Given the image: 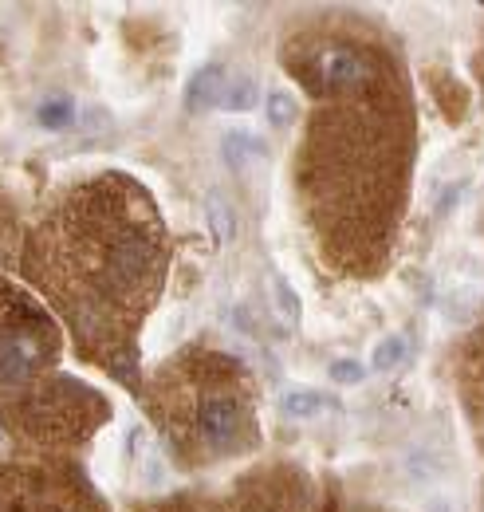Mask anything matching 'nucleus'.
Here are the masks:
<instances>
[{
    "instance_id": "obj_1",
    "label": "nucleus",
    "mask_w": 484,
    "mask_h": 512,
    "mask_svg": "<svg viewBox=\"0 0 484 512\" xmlns=\"http://www.w3.org/2000/svg\"><path fill=\"white\" fill-rule=\"evenodd\" d=\"M292 67L307 79L311 91H347L370 83L374 67L363 52L347 44H319L315 52H303V60H292Z\"/></svg>"
},
{
    "instance_id": "obj_2",
    "label": "nucleus",
    "mask_w": 484,
    "mask_h": 512,
    "mask_svg": "<svg viewBox=\"0 0 484 512\" xmlns=\"http://www.w3.org/2000/svg\"><path fill=\"white\" fill-rule=\"evenodd\" d=\"M197 434L213 453H237L252 434V422L244 414L241 398L233 394H205L197 410Z\"/></svg>"
},
{
    "instance_id": "obj_3",
    "label": "nucleus",
    "mask_w": 484,
    "mask_h": 512,
    "mask_svg": "<svg viewBox=\"0 0 484 512\" xmlns=\"http://www.w3.org/2000/svg\"><path fill=\"white\" fill-rule=\"evenodd\" d=\"M48 359V335L32 327H12L0 335V383H24Z\"/></svg>"
},
{
    "instance_id": "obj_4",
    "label": "nucleus",
    "mask_w": 484,
    "mask_h": 512,
    "mask_svg": "<svg viewBox=\"0 0 484 512\" xmlns=\"http://www.w3.org/2000/svg\"><path fill=\"white\" fill-rule=\"evenodd\" d=\"M229 83H233V71L225 64H205L201 71H193L189 87H185V107L193 115L201 111H225V95H229Z\"/></svg>"
},
{
    "instance_id": "obj_5",
    "label": "nucleus",
    "mask_w": 484,
    "mask_h": 512,
    "mask_svg": "<svg viewBox=\"0 0 484 512\" xmlns=\"http://www.w3.org/2000/svg\"><path fill=\"white\" fill-rule=\"evenodd\" d=\"M221 158L229 162V170L248 174L252 162L264 158V146H260V138H252V134H244V130H229V134H225V146H221Z\"/></svg>"
},
{
    "instance_id": "obj_6",
    "label": "nucleus",
    "mask_w": 484,
    "mask_h": 512,
    "mask_svg": "<svg viewBox=\"0 0 484 512\" xmlns=\"http://www.w3.org/2000/svg\"><path fill=\"white\" fill-rule=\"evenodd\" d=\"M406 355H410V343H406L402 335H386V339L374 343L370 367H378V371H398V367L406 363Z\"/></svg>"
},
{
    "instance_id": "obj_7",
    "label": "nucleus",
    "mask_w": 484,
    "mask_h": 512,
    "mask_svg": "<svg viewBox=\"0 0 484 512\" xmlns=\"http://www.w3.org/2000/svg\"><path fill=\"white\" fill-rule=\"evenodd\" d=\"M323 410H327V398H323L319 390L296 386V390L284 394V414H288V418H315V414H323Z\"/></svg>"
},
{
    "instance_id": "obj_8",
    "label": "nucleus",
    "mask_w": 484,
    "mask_h": 512,
    "mask_svg": "<svg viewBox=\"0 0 484 512\" xmlns=\"http://www.w3.org/2000/svg\"><path fill=\"white\" fill-rule=\"evenodd\" d=\"M205 217H209V233H213L217 241H233V233H237V217H233V209H229L225 197H209Z\"/></svg>"
},
{
    "instance_id": "obj_9",
    "label": "nucleus",
    "mask_w": 484,
    "mask_h": 512,
    "mask_svg": "<svg viewBox=\"0 0 484 512\" xmlns=\"http://www.w3.org/2000/svg\"><path fill=\"white\" fill-rule=\"evenodd\" d=\"M256 99H260V83H256L252 75H237V79L229 83L225 111H248V107H256Z\"/></svg>"
},
{
    "instance_id": "obj_10",
    "label": "nucleus",
    "mask_w": 484,
    "mask_h": 512,
    "mask_svg": "<svg viewBox=\"0 0 484 512\" xmlns=\"http://www.w3.org/2000/svg\"><path fill=\"white\" fill-rule=\"evenodd\" d=\"M292 119H296V99H292L284 87L272 91V95H268V123H272V127H288Z\"/></svg>"
},
{
    "instance_id": "obj_11",
    "label": "nucleus",
    "mask_w": 484,
    "mask_h": 512,
    "mask_svg": "<svg viewBox=\"0 0 484 512\" xmlns=\"http://www.w3.org/2000/svg\"><path fill=\"white\" fill-rule=\"evenodd\" d=\"M40 123L52 130L71 127V123H75V103H71V99H52V103H44V107H40Z\"/></svg>"
},
{
    "instance_id": "obj_12",
    "label": "nucleus",
    "mask_w": 484,
    "mask_h": 512,
    "mask_svg": "<svg viewBox=\"0 0 484 512\" xmlns=\"http://www.w3.org/2000/svg\"><path fill=\"white\" fill-rule=\"evenodd\" d=\"M331 379L339 386H359L366 379V371L355 359H335V363H331Z\"/></svg>"
}]
</instances>
